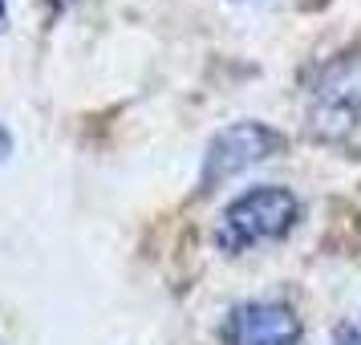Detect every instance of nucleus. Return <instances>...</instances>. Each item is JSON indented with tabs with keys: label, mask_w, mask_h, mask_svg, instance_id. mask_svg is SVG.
Wrapping results in <instances>:
<instances>
[{
	"label": "nucleus",
	"mask_w": 361,
	"mask_h": 345,
	"mask_svg": "<svg viewBox=\"0 0 361 345\" xmlns=\"http://www.w3.org/2000/svg\"><path fill=\"white\" fill-rule=\"evenodd\" d=\"M4 8H8V0H0V25H4Z\"/></svg>",
	"instance_id": "obj_7"
},
{
	"label": "nucleus",
	"mask_w": 361,
	"mask_h": 345,
	"mask_svg": "<svg viewBox=\"0 0 361 345\" xmlns=\"http://www.w3.org/2000/svg\"><path fill=\"white\" fill-rule=\"evenodd\" d=\"M333 345H361V333L353 325H341L337 333H333Z\"/></svg>",
	"instance_id": "obj_5"
},
{
	"label": "nucleus",
	"mask_w": 361,
	"mask_h": 345,
	"mask_svg": "<svg viewBox=\"0 0 361 345\" xmlns=\"http://www.w3.org/2000/svg\"><path fill=\"white\" fill-rule=\"evenodd\" d=\"M309 122L317 134L337 138L361 122V61H337L321 73L312 90Z\"/></svg>",
	"instance_id": "obj_3"
},
{
	"label": "nucleus",
	"mask_w": 361,
	"mask_h": 345,
	"mask_svg": "<svg viewBox=\"0 0 361 345\" xmlns=\"http://www.w3.org/2000/svg\"><path fill=\"white\" fill-rule=\"evenodd\" d=\"M224 337L231 345H300V317L280 301H247L231 309Z\"/></svg>",
	"instance_id": "obj_4"
},
{
	"label": "nucleus",
	"mask_w": 361,
	"mask_h": 345,
	"mask_svg": "<svg viewBox=\"0 0 361 345\" xmlns=\"http://www.w3.org/2000/svg\"><path fill=\"white\" fill-rule=\"evenodd\" d=\"M296 224V199L284 187H252L240 199H231L219 215L215 240L224 252H247L268 240H280Z\"/></svg>",
	"instance_id": "obj_1"
},
{
	"label": "nucleus",
	"mask_w": 361,
	"mask_h": 345,
	"mask_svg": "<svg viewBox=\"0 0 361 345\" xmlns=\"http://www.w3.org/2000/svg\"><path fill=\"white\" fill-rule=\"evenodd\" d=\"M8 150H13V138H8V131H4V126H0V159H4Z\"/></svg>",
	"instance_id": "obj_6"
},
{
	"label": "nucleus",
	"mask_w": 361,
	"mask_h": 345,
	"mask_svg": "<svg viewBox=\"0 0 361 345\" xmlns=\"http://www.w3.org/2000/svg\"><path fill=\"white\" fill-rule=\"evenodd\" d=\"M284 147V134L272 131L268 122H231L212 138V147L203 155V175H199V187L212 191L215 183H228L235 175H244L247 167L272 159L276 150Z\"/></svg>",
	"instance_id": "obj_2"
}]
</instances>
